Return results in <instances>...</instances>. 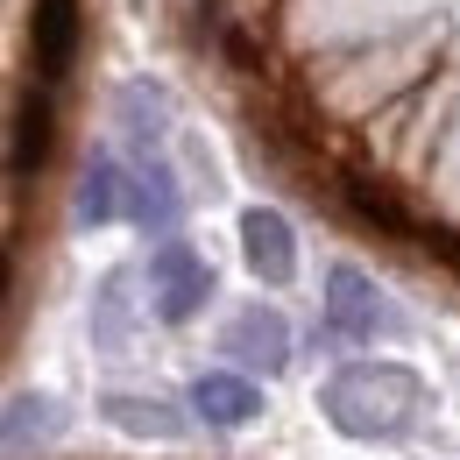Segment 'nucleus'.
I'll use <instances>...</instances> for the list:
<instances>
[{"label":"nucleus","mask_w":460,"mask_h":460,"mask_svg":"<svg viewBox=\"0 0 460 460\" xmlns=\"http://www.w3.org/2000/svg\"><path fill=\"white\" fill-rule=\"evenodd\" d=\"M326 411L354 439H403L425 418V383L397 361H354L326 383Z\"/></svg>","instance_id":"obj_1"},{"label":"nucleus","mask_w":460,"mask_h":460,"mask_svg":"<svg viewBox=\"0 0 460 460\" xmlns=\"http://www.w3.org/2000/svg\"><path fill=\"white\" fill-rule=\"evenodd\" d=\"M333 199H341L347 220L368 227L376 241H403V248H418V234H425V220L411 213V199H403L390 177H376V171H341Z\"/></svg>","instance_id":"obj_2"},{"label":"nucleus","mask_w":460,"mask_h":460,"mask_svg":"<svg viewBox=\"0 0 460 460\" xmlns=\"http://www.w3.org/2000/svg\"><path fill=\"white\" fill-rule=\"evenodd\" d=\"M85 50V0H36L29 7V64H36V85L58 93L64 78L78 71Z\"/></svg>","instance_id":"obj_3"},{"label":"nucleus","mask_w":460,"mask_h":460,"mask_svg":"<svg viewBox=\"0 0 460 460\" xmlns=\"http://www.w3.org/2000/svg\"><path fill=\"white\" fill-rule=\"evenodd\" d=\"M149 297H156V319H164V326H191V319L206 312V297H213L206 255L184 248V241H164V248L149 255Z\"/></svg>","instance_id":"obj_4"},{"label":"nucleus","mask_w":460,"mask_h":460,"mask_svg":"<svg viewBox=\"0 0 460 460\" xmlns=\"http://www.w3.org/2000/svg\"><path fill=\"white\" fill-rule=\"evenodd\" d=\"M58 156V93L50 85H22L14 93V120H7V177H36Z\"/></svg>","instance_id":"obj_5"},{"label":"nucleus","mask_w":460,"mask_h":460,"mask_svg":"<svg viewBox=\"0 0 460 460\" xmlns=\"http://www.w3.org/2000/svg\"><path fill=\"white\" fill-rule=\"evenodd\" d=\"M383 326H397L390 297L368 284L354 262H341V270L326 277V333H333V341H376Z\"/></svg>","instance_id":"obj_6"},{"label":"nucleus","mask_w":460,"mask_h":460,"mask_svg":"<svg viewBox=\"0 0 460 460\" xmlns=\"http://www.w3.org/2000/svg\"><path fill=\"white\" fill-rule=\"evenodd\" d=\"M128 220L156 241H171L177 220H184V191H177V171L164 149H142L135 171H128Z\"/></svg>","instance_id":"obj_7"},{"label":"nucleus","mask_w":460,"mask_h":460,"mask_svg":"<svg viewBox=\"0 0 460 460\" xmlns=\"http://www.w3.org/2000/svg\"><path fill=\"white\" fill-rule=\"evenodd\" d=\"M241 255H248V270L270 290H284L297 277V234H290V220L277 206H248L241 213Z\"/></svg>","instance_id":"obj_8"},{"label":"nucleus","mask_w":460,"mask_h":460,"mask_svg":"<svg viewBox=\"0 0 460 460\" xmlns=\"http://www.w3.org/2000/svg\"><path fill=\"white\" fill-rule=\"evenodd\" d=\"M220 354H234L241 368H262V376H270V368L290 361V319L270 312V305H248L227 333H220Z\"/></svg>","instance_id":"obj_9"},{"label":"nucleus","mask_w":460,"mask_h":460,"mask_svg":"<svg viewBox=\"0 0 460 460\" xmlns=\"http://www.w3.org/2000/svg\"><path fill=\"white\" fill-rule=\"evenodd\" d=\"M128 213V171H120L114 149H93L85 171H78V191H71V220L78 227H107Z\"/></svg>","instance_id":"obj_10"},{"label":"nucleus","mask_w":460,"mask_h":460,"mask_svg":"<svg viewBox=\"0 0 460 460\" xmlns=\"http://www.w3.org/2000/svg\"><path fill=\"white\" fill-rule=\"evenodd\" d=\"M191 411H199L206 425H248V418L262 411V390H255L248 376H227V368H206V376L191 383Z\"/></svg>","instance_id":"obj_11"},{"label":"nucleus","mask_w":460,"mask_h":460,"mask_svg":"<svg viewBox=\"0 0 460 460\" xmlns=\"http://www.w3.org/2000/svg\"><path fill=\"white\" fill-rule=\"evenodd\" d=\"M128 297H135V270H114V277L100 284V297H93V347H100V354H128V341H135Z\"/></svg>","instance_id":"obj_12"},{"label":"nucleus","mask_w":460,"mask_h":460,"mask_svg":"<svg viewBox=\"0 0 460 460\" xmlns=\"http://www.w3.org/2000/svg\"><path fill=\"white\" fill-rule=\"evenodd\" d=\"M100 418L135 439H184V411L164 397H100Z\"/></svg>","instance_id":"obj_13"},{"label":"nucleus","mask_w":460,"mask_h":460,"mask_svg":"<svg viewBox=\"0 0 460 460\" xmlns=\"http://www.w3.org/2000/svg\"><path fill=\"white\" fill-rule=\"evenodd\" d=\"M164 120H171L164 85L135 78V85L120 93V128H128V149H135V156H142V149H164Z\"/></svg>","instance_id":"obj_14"},{"label":"nucleus","mask_w":460,"mask_h":460,"mask_svg":"<svg viewBox=\"0 0 460 460\" xmlns=\"http://www.w3.org/2000/svg\"><path fill=\"white\" fill-rule=\"evenodd\" d=\"M58 418V397H7V454H29V439H50Z\"/></svg>","instance_id":"obj_15"},{"label":"nucleus","mask_w":460,"mask_h":460,"mask_svg":"<svg viewBox=\"0 0 460 460\" xmlns=\"http://www.w3.org/2000/svg\"><path fill=\"white\" fill-rule=\"evenodd\" d=\"M220 58H227L234 71H241V78H262V71H270V43H262L255 29L227 22V29H220Z\"/></svg>","instance_id":"obj_16"},{"label":"nucleus","mask_w":460,"mask_h":460,"mask_svg":"<svg viewBox=\"0 0 460 460\" xmlns=\"http://www.w3.org/2000/svg\"><path fill=\"white\" fill-rule=\"evenodd\" d=\"M418 248H425V255H432L439 270H454V277H460V227H447V220H425Z\"/></svg>","instance_id":"obj_17"}]
</instances>
